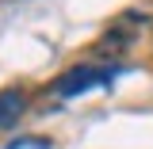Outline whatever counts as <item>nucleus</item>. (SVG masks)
Instances as JSON below:
<instances>
[{
	"label": "nucleus",
	"mask_w": 153,
	"mask_h": 149,
	"mask_svg": "<svg viewBox=\"0 0 153 149\" xmlns=\"http://www.w3.org/2000/svg\"><path fill=\"white\" fill-rule=\"evenodd\" d=\"M103 69H92V65H80V69H69V73H61L54 80V92L57 96H76V92H84V88H92L96 80H103Z\"/></svg>",
	"instance_id": "f257e3e1"
},
{
	"label": "nucleus",
	"mask_w": 153,
	"mask_h": 149,
	"mask_svg": "<svg viewBox=\"0 0 153 149\" xmlns=\"http://www.w3.org/2000/svg\"><path fill=\"white\" fill-rule=\"evenodd\" d=\"M27 107V92L23 88H8V92H0V126H12L19 115Z\"/></svg>",
	"instance_id": "f03ea898"
},
{
	"label": "nucleus",
	"mask_w": 153,
	"mask_h": 149,
	"mask_svg": "<svg viewBox=\"0 0 153 149\" xmlns=\"http://www.w3.org/2000/svg\"><path fill=\"white\" fill-rule=\"evenodd\" d=\"M126 46H130V35H126V31H119V27L107 31V35L96 42V50H103V54H119V50H126Z\"/></svg>",
	"instance_id": "7ed1b4c3"
}]
</instances>
